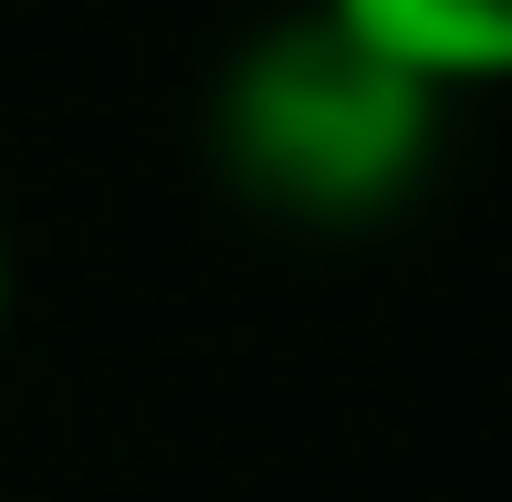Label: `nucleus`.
I'll list each match as a JSON object with an SVG mask.
<instances>
[{
  "label": "nucleus",
  "instance_id": "nucleus-1",
  "mask_svg": "<svg viewBox=\"0 0 512 502\" xmlns=\"http://www.w3.org/2000/svg\"><path fill=\"white\" fill-rule=\"evenodd\" d=\"M439 95L366 53L335 11L272 21L209 84V157L283 220H366L429 168Z\"/></svg>",
  "mask_w": 512,
  "mask_h": 502
},
{
  "label": "nucleus",
  "instance_id": "nucleus-2",
  "mask_svg": "<svg viewBox=\"0 0 512 502\" xmlns=\"http://www.w3.org/2000/svg\"><path fill=\"white\" fill-rule=\"evenodd\" d=\"M314 11H335L366 53H387L439 105L512 84V0H314Z\"/></svg>",
  "mask_w": 512,
  "mask_h": 502
},
{
  "label": "nucleus",
  "instance_id": "nucleus-3",
  "mask_svg": "<svg viewBox=\"0 0 512 502\" xmlns=\"http://www.w3.org/2000/svg\"><path fill=\"white\" fill-rule=\"evenodd\" d=\"M11 293H21V262H11V220H0V335H11Z\"/></svg>",
  "mask_w": 512,
  "mask_h": 502
}]
</instances>
